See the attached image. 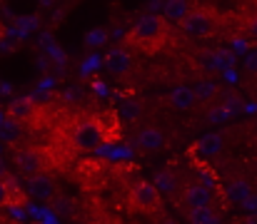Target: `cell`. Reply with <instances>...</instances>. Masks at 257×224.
<instances>
[{
	"instance_id": "obj_1",
	"label": "cell",
	"mask_w": 257,
	"mask_h": 224,
	"mask_svg": "<svg viewBox=\"0 0 257 224\" xmlns=\"http://www.w3.org/2000/svg\"><path fill=\"white\" fill-rule=\"evenodd\" d=\"M165 20L160 18V15H155V13H143L138 20H135V25L130 28V33H127V43L130 45H135V48H140V50H145V53H155V50H160V45L165 43Z\"/></svg>"
},
{
	"instance_id": "obj_2",
	"label": "cell",
	"mask_w": 257,
	"mask_h": 224,
	"mask_svg": "<svg viewBox=\"0 0 257 224\" xmlns=\"http://www.w3.org/2000/svg\"><path fill=\"white\" fill-rule=\"evenodd\" d=\"M177 28H180L185 35L207 38V35H212V30H215V15H212L210 10L200 8V5H192V10H190L182 20H177Z\"/></svg>"
},
{
	"instance_id": "obj_3",
	"label": "cell",
	"mask_w": 257,
	"mask_h": 224,
	"mask_svg": "<svg viewBox=\"0 0 257 224\" xmlns=\"http://www.w3.org/2000/svg\"><path fill=\"white\" fill-rule=\"evenodd\" d=\"M130 202H133L135 209H140L145 214H153L163 207V197H160V192L155 189L153 182H138L130 192Z\"/></svg>"
},
{
	"instance_id": "obj_4",
	"label": "cell",
	"mask_w": 257,
	"mask_h": 224,
	"mask_svg": "<svg viewBox=\"0 0 257 224\" xmlns=\"http://www.w3.org/2000/svg\"><path fill=\"white\" fill-rule=\"evenodd\" d=\"M100 142H102V132H100L97 122H92V120L80 122L75 127V132H73V145L80 149V152H90V149L97 147Z\"/></svg>"
},
{
	"instance_id": "obj_5",
	"label": "cell",
	"mask_w": 257,
	"mask_h": 224,
	"mask_svg": "<svg viewBox=\"0 0 257 224\" xmlns=\"http://www.w3.org/2000/svg\"><path fill=\"white\" fill-rule=\"evenodd\" d=\"M13 159H15V167H18L23 174H28V177L40 174V172H43V167H45L43 152H38V149H33V147L18 149V152L13 154Z\"/></svg>"
},
{
	"instance_id": "obj_6",
	"label": "cell",
	"mask_w": 257,
	"mask_h": 224,
	"mask_svg": "<svg viewBox=\"0 0 257 224\" xmlns=\"http://www.w3.org/2000/svg\"><path fill=\"white\" fill-rule=\"evenodd\" d=\"M25 189H28V194H30L33 199H38V202H48V199L53 197V192H55V182H53L50 174L40 172V174L28 177Z\"/></svg>"
},
{
	"instance_id": "obj_7",
	"label": "cell",
	"mask_w": 257,
	"mask_h": 224,
	"mask_svg": "<svg viewBox=\"0 0 257 224\" xmlns=\"http://www.w3.org/2000/svg\"><path fill=\"white\" fill-rule=\"evenodd\" d=\"M182 202L187 209H202V207H210L212 192L207 189V184H187L182 189Z\"/></svg>"
},
{
	"instance_id": "obj_8",
	"label": "cell",
	"mask_w": 257,
	"mask_h": 224,
	"mask_svg": "<svg viewBox=\"0 0 257 224\" xmlns=\"http://www.w3.org/2000/svg\"><path fill=\"white\" fill-rule=\"evenodd\" d=\"M133 68V55L122 48H115L105 55V70L112 75H127Z\"/></svg>"
},
{
	"instance_id": "obj_9",
	"label": "cell",
	"mask_w": 257,
	"mask_h": 224,
	"mask_svg": "<svg viewBox=\"0 0 257 224\" xmlns=\"http://www.w3.org/2000/svg\"><path fill=\"white\" fill-rule=\"evenodd\" d=\"M138 147L145 149V152H155V149H160L165 145V137H163V132L158 130V127H143L140 132H138Z\"/></svg>"
},
{
	"instance_id": "obj_10",
	"label": "cell",
	"mask_w": 257,
	"mask_h": 224,
	"mask_svg": "<svg viewBox=\"0 0 257 224\" xmlns=\"http://www.w3.org/2000/svg\"><path fill=\"white\" fill-rule=\"evenodd\" d=\"M33 112H35V105H33L30 97H15V100L8 105V117H10V122H23V120L33 117Z\"/></svg>"
},
{
	"instance_id": "obj_11",
	"label": "cell",
	"mask_w": 257,
	"mask_h": 224,
	"mask_svg": "<svg viewBox=\"0 0 257 224\" xmlns=\"http://www.w3.org/2000/svg\"><path fill=\"white\" fill-rule=\"evenodd\" d=\"M170 105L175 107V110H190V107H195L197 100H195L192 87H190V85H177V87H172Z\"/></svg>"
},
{
	"instance_id": "obj_12",
	"label": "cell",
	"mask_w": 257,
	"mask_h": 224,
	"mask_svg": "<svg viewBox=\"0 0 257 224\" xmlns=\"http://www.w3.org/2000/svg\"><path fill=\"white\" fill-rule=\"evenodd\" d=\"M225 192H227V197H230L232 202H242V204L252 197V187H250V182L242 179V177L227 182V189H225Z\"/></svg>"
},
{
	"instance_id": "obj_13",
	"label": "cell",
	"mask_w": 257,
	"mask_h": 224,
	"mask_svg": "<svg viewBox=\"0 0 257 224\" xmlns=\"http://www.w3.org/2000/svg\"><path fill=\"white\" fill-rule=\"evenodd\" d=\"M192 10V3H185V0H170V3H163V20H182L187 13Z\"/></svg>"
},
{
	"instance_id": "obj_14",
	"label": "cell",
	"mask_w": 257,
	"mask_h": 224,
	"mask_svg": "<svg viewBox=\"0 0 257 224\" xmlns=\"http://www.w3.org/2000/svg\"><path fill=\"white\" fill-rule=\"evenodd\" d=\"M192 92H195V100H197V102H210V100H215V95H217V82L202 77V80H197V82L192 85Z\"/></svg>"
},
{
	"instance_id": "obj_15",
	"label": "cell",
	"mask_w": 257,
	"mask_h": 224,
	"mask_svg": "<svg viewBox=\"0 0 257 224\" xmlns=\"http://www.w3.org/2000/svg\"><path fill=\"white\" fill-rule=\"evenodd\" d=\"M120 115L127 122H138L143 117V102H140V97H125L120 102Z\"/></svg>"
},
{
	"instance_id": "obj_16",
	"label": "cell",
	"mask_w": 257,
	"mask_h": 224,
	"mask_svg": "<svg viewBox=\"0 0 257 224\" xmlns=\"http://www.w3.org/2000/svg\"><path fill=\"white\" fill-rule=\"evenodd\" d=\"M195 149H197L200 154H205V157H212V154H217V152L222 149V137H220L217 132H210V135L200 137V142H197Z\"/></svg>"
},
{
	"instance_id": "obj_17",
	"label": "cell",
	"mask_w": 257,
	"mask_h": 224,
	"mask_svg": "<svg viewBox=\"0 0 257 224\" xmlns=\"http://www.w3.org/2000/svg\"><path fill=\"white\" fill-rule=\"evenodd\" d=\"M190 222L192 224H217V217L210 207H202V209H190Z\"/></svg>"
},
{
	"instance_id": "obj_18",
	"label": "cell",
	"mask_w": 257,
	"mask_h": 224,
	"mask_svg": "<svg viewBox=\"0 0 257 224\" xmlns=\"http://www.w3.org/2000/svg\"><path fill=\"white\" fill-rule=\"evenodd\" d=\"M172 174H168V172H160L158 177H155V189L160 192V189H172L175 187V179H170Z\"/></svg>"
},
{
	"instance_id": "obj_19",
	"label": "cell",
	"mask_w": 257,
	"mask_h": 224,
	"mask_svg": "<svg viewBox=\"0 0 257 224\" xmlns=\"http://www.w3.org/2000/svg\"><path fill=\"white\" fill-rule=\"evenodd\" d=\"M80 95H83L80 87H68V90H65V100H68V102H80Z\"/></svg>"
},
{
	"instance_id": "obj_20",
	"label": "cell",
	"mask_w": 257,
	"mask_h": 224,
	"mask_svg": "<svg viewBox=\"0 0 257 224\" xmlns=\"http://www.w3.org/2000/svg\"><path fill=\"white\" fill-rule=\"evenodd\" d=\"M10 202V189H8V184L0 179V207H5Z\"/></svg>"
},
{
	"instance_id": "obj_21",
	"label": "cell",
	"mask_w": 257,
	"mask_h": 224,
	"mask_svg": "<svg viewBox=\"0 0 257 224\" xmlns=\"http://www.w3.org/2000/svg\"><path fill=\"white\" fill-rule=\"evenodd\" d=\"M245 68H247V70H257V53L255 55H250V58L245 60Z\"/></svg>"
},
{
	"instance_id": "obj_22",
	"label": "cell",
	"mask_w": 257,
	"mask_h": 224,
	"mask_svg": "<svg viewBox=\"0 0 257 224\" xmlns=\"http://www.w3.org/2000/svg\"><path fill=\"white\" fill-rule=\"evenodd\" d=\"M250 30L257 35V15H252V20H250Z\"/></svg>"
},
{
	"instance_id": "obj_23",
	"label": "cell",
	"mask_w": 257,
	"mask_h": 224,
	"mask_svg": "<svg viewBox=\"0 0 257 224\" xmlns=\"http://www.w3.org/2000/svg\"><path fill=\"white\" fill-rule=\"evenodd\" d=\"M3 177H5V162L0 159V179H3Z\"/></svg>"
},
{
	"instance_id": "obj_24",
	"label": "cell",
	"mask_w": 257,
	"mask_h": 224,
	"mask_svg": "<svg viewBox=\"0 0 257 224\" xmlns=\"http://www.w3.org/2000/svg\"><path fill=\"white\" fill-rule=\"evenodd\" d=\"M250 224H257V214L255 217H250Z\"/></svg>"
}]
</instances>
